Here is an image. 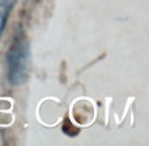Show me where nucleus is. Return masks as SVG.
Here are the masks:
<instances>
[{"label": "nucleus", "mask_w": 149, "mask_h": 146, "mask_svg": "<svg viewBox=\"0 0 149 146\" xmlns=\"http://www.w3.org/2000/svg\"><path fill=\"white\" fill-rule=\"evenodd\" d=\"M30 65V47L25 37H17L7 54L8 79L13 86H21L26 80Z\"/></svg>", "instance_id": "f257e3e1"}, {"label": "nucleus", "mask_w": 149, "mask_h": 146, "mask_svg": "<svg viewBox=\"0 0 149 146\" xmlns=\"http://www.w3.org/2000/svg\"><path fill=\"white\" fill-rule=\"evenodd\" d=\"M16 0H0V34L4 30L5 24L9 18L10 11L15 7Z\"/></svg>", "instance_id": "f03ea898"}]
</instances>
